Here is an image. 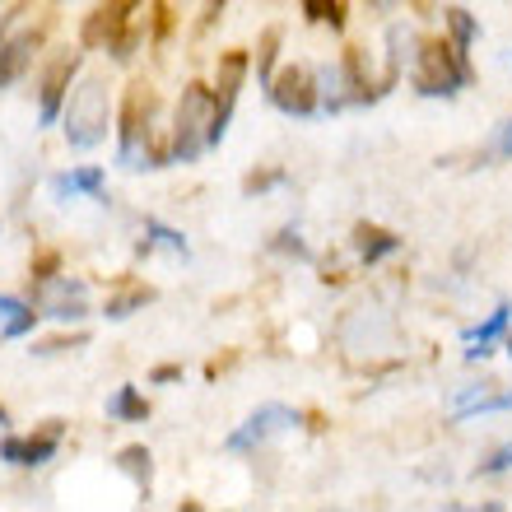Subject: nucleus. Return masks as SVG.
Listing matches in <instances>:
<instances>
[{"label":"nucleus","mask_w":512,"mask_h":512,"mask_svg":"<svg viewBox=\"0 0 512 512\" xmlns=\"http://www.w3.org/2000/svg\"><path fill=\"white\" fill-rule=\"evenodd\" d=\"M410 80L424 98H457L466 84H471V61L461 52L457 42H424L410 66Z\"/></svg>","instance_id":"obj_1"},{"label":"nucleus","mask_w":512,"mask_h":512,"mask_svg":"<svg viewBox=\"0 0 512 512\" xmlns=\"http://www.w3.org/2000/svg\"><path fill=\"white\" fill-rule=\"evenodd\" d=\"M275 252H294L298 261H308V247H303L298 229H284V233H280V243H275Z\"/></svg>","instance_id":"obj_24"},{"label":"nucleus","mask_w":512,"mask_h":512,"mask_svg":"<svg viewBox=\"0 0 512 512\" xmlns=\"http://www.w3.org/2000/svg\"><path fill=\"white\" fill-rule=\"evenodd\" d=\"M61 122H66L70 149H94V145H103V140H108V131H112L108 84H103V80H84L80 89H70Z\"/></svg>","instance_id":"obj_2"},{"label":"nucleus","mask_w":512,"mask_h":512,"mask_svg":"<svg viewBox=\"0 0 512 512\" xmlns=\"http://www.w3.org/2000/svg\"><path fill=\"white\" fill-rule=\"evenodd\" d=\"M117 159H122V168H131V173L159 168V163H154V149H149V103L140 98V89L126 94V103H122V149H117Z\"/></svg>","instance_id":"obj_5"},{"label":"nucleus","mask_w":512,"mask_h":512,"mask_svg":"<svg viewBox=\"0 0 512 512\" xmlns=\"http://www.w3.org/2000/svg\"><path fill=\"white\" fill-rule=\"evenodd\" d=\"M0 317H5V340H24L38 326L42 312H33V303H24V298L0 294Z\"/></svg>","instance_id":"obj_16"},{"label":"nucleus","mask_w":512,"mask_h":512,"mask_svg":"<svg viewBox=\"0 0 512 512\" xmlns=\"http://www.w3.org/2000/svg\"><path fill=\"white\" fill-rule=\"evenodd\" d=\"M75 70H80V56H61L47 66L42 75V126H56V117L66 112V98H70V80H75Z\"/></svg>","instance_id":"obj_10"},{"label":"nucleus","mask_w":512,"mask_h":512,"mask_svg":"<svg viewBox=\"0 0 512 512\" xmlns=\"http://www.w3.org/2000/svg\"><path fill=\"white\" fill-rule=\"evenodd\" d=\"M108 419L112 424H140L149 419V401L140 396V387H117L108 396Z\"/></svg>","instance_id":"obj_15"},{"label":"nucleus","mask_w":512,"mask_h":512,"mask_svg":"<svg viewBox=\"0 0 512 512\" xmlns=\"http://www.w3.org/2000/svg\"><path fill=\"white\" fill-rule=\"evenodd\" d=\"M38 42H42V33H33V28H24V33H14V38L0 42V89H10V84L33 66Z\"/></svg>","instance_id":"obj_13"},{"label":"nucleus","mask_w":512,"mask_h":512,"mask_svg":"<svg viewBox=\"0 0 512 512\" xmlns=\"http://www.w3.org/2000/svg\"><path fill=\"white\" fill-rule=\"evenodd\" d=\"M508 326H512V303H499V308L489 312L480 326H471L466 331V364H480V359H489L494 354V345H499L503 336H508Z\"/></svg>","instance_id":"obj_11"},{"label":"nucleus","mask_w":512,"mask_h":512,"mask_svg":"<svg viewBox=\"0 0 512 512\" xmlns=\"http://www.w3.org/2000/svg\"><path fill=\"white\" fill-rule=\"evenodd\" d=\"M298 424V415L289 410V405H261V410H252V415L238 424V429L229 433V452H256V447H266L270 438H280V433H289Z\"/></svg>","instance_id":"obj_6"},{"label":"nucleus","mask_w":512,"mask_h":512,"mask_svg":"<svg viewBox=\"0 0 512 512\" xmlns=\"http://www.w3.org/2000/svg\"><path fill=\"white\" fill-rule=\"evenodd\" d=\"M354 247H359V261L378 266V261H387V256L401 252V238L387 233V229H378V224H359V229H354Z\"/></svg>","instance_id":"obj_14"},{"label":"nucleus","mask_w":512,"mask_h":512,"mask_svg":"<svg viewBox=\"0 0 512 512\" xmlns=\"http://www.w3.org/2000/svg\"><path fill=\"white\" fill-rule=\"evenodd\" d=\"M154 247H163V252L173 256H187V238L177 229H168V224H159V219H145V243H140V252H154Z\"/></svg>","instance_id":"obj_19"},{"label":"nucleus","mask_w":512,"mask_h":512,"mask_svg":"<svg viewBox=\"0 0 512 512\" xmlns=\"http://www.w3.org/2000/svg\"><path fill=\"white\" fill-rule=\"evenodd\" d=\"M38 308L42 317L52 322H80L89 317V289L84 280H70V275H52V280H38Z\"/></svg>","instance_id":"obj_7"},{"label":"nucleus","mask_w":512,"mask_h":512,"mask_svg":"<svg viewBox=\"0 0 512 512\" xmlns=\"http://www.w3.org/2000/svg\"><path fill=\"white\" fill-rule=\"evenodd\" d=\"M503 340H508V359H512V331H508V336H503Z\"/></svg>","instance_id":"obj_29"},{"label":"nucleus","mask_w":512,"mask_h":512,"mask_svg":"<svg viewBox=\"0 0 512 512\" xmlns=\"http://www.w3.org/2000/svg\"><path fill=\"white\" fill-rule=\"evenodd\" d=\"M266 94H270V103H275L284 117H294V122L322 117V108H317V70H308V66L275 70L266 84Z\"/></svg>","instance_id":"obj_4"},{"label":"nucleus","mask_w":512,"mask_h":512,"mask_svg":"<svg viewBox=\"0 0 512 512\" xmlns=\"http://www.w3.org/2000/svg\"><path fill=\"white\" fill-rule=\"evenodd\" d=\"M210 122H215V89L205 84H187L177 98V117H173V163H196L210 149Z\"/></svg>","instance_id":"obj_3"},{"label":"nucleus","mask_w":512,"mask_h":512,"mask_svg":"<svg viewBox=\"0 0 512 512\" xmlns=\"http://www.w3.org/2000/svg\"><path fill=\"white\" fill-rule=\"evenodd\" d=\"M494 154H499V159H512V117L499 126V135H494Z\"/></svg>","instance_id":"obj_26"},{"label":"nucleus","mask_w":512,"mask_h":512,"mask_svg":"<svg viewBox=\"0 0 512 512\" xmlns=\"http://www.w3.org/2000/svg\"><path fill=\"white\" fill-rule=\"evenodd\" d=\"M303 10H308L312 24H331V28L345 24V14H340V0H303Z\"/></svg>","instance_id":"obj_22"},{"label":"nucleus","mask_w":512,"mask_h":512,"mask_svg":"<svg viewBox=\"0 0 512 512\" xmlns=\"http://www.w3.org/2000/svg\"><path fill=\"white\" fill-rule=\"evenodd\" d=\"M503 471H512V443L503 447V452H494V457L480 466V475H503Z\"/></svg>","instance_id":"obj_25"},{"label":"nucleus","mask_w":512,"mask_h":512,"mask_svg":"<svg viewBox=\"0 0 512 512\" xmlns=\"http://www.w3.org/2000/svg\"><path fill=\"white\" fill-rule=\"evenodd\" d=\"M5 424H10V415H5V405H0V429H5Z\"/></svg>","instance_id":"obj_28"},{"label":"nucleus","mask_w":512,"mask_h":512,"mask_svg":"<svg viewBox=\"0 0 512 512\" xmlns=\"http://www.w3.org/2000/svg\"><path fill=\"white\" fill-rule=\"evenodd\" d=\"M503 410H512V387L508 391H494V382H489L475 401H466V405H457L452 415L457 419H475V415H503Z\"/></svg>","instance_id":"obj_18"},{"label":"nucleus","mask_w":512,"mask_h":512,"mask_svg":"<svg viewBox=\"0 0 512 512\" xmlns=\"http://www.w3.org/2000/svg\"><path fill=\"white\" fill-rule=\"evenodd\" d=\"M177 378H182V368H173V364H163L149 373V382H177Z\"/></svg>","instance_id":"obj_27"},{"label":"nucleus","mask_w":512,"mask_h":512,"mask_svg":"<svg viewBox=\"0 0 512 512\" xmlns=\"http://www.w3.org/2000/svg\"><path fill=\"white\" fill-rule=\"evenodd\" d=\"M117 471L131 475L140 494H149V480H154V457H149V447H140V443L122 447V452H117Z\"/></svg>","instance_id":"obj_17"},{"label":"nucleus","mask_w":512,"mask_h":512,"mask_svg":"<svg viewBox=\"0 0 512 512\" xmlns=\"http://www.w3.org/2000/svg\"><path fill=\"white\" fill-rule=\"evenodd\" d=\"M443 19H447V33H452V42H457L461 52H471L475 38H480V19H475L466 5H457V10H443Z\"/></svg>","instance_id":"obj_20"},{"label":"nucleus","mask_w":512,"mask_h":512,"mask_svg":"<svg viewBox=\"0 0 512 512\" xmlns=\"http://www.w3.org/2000/svg\"><path fill=\"white\" fill-rule=\"evenodd\" d=\"M56 452H61V424H56V419L42 433H33V438H5V443H0V461H5V466H28V471L47 466Z\"/></svg>","instance_id":"obj_9"},{"label":"nucleus","mask_w":512,"mask_h":512,"mask_svg":"<svg viewBox=\"0 0 512 512\" xmlns=\"http://www.w3.org/2000/svg\"><path fill=\"white\" fill-rule=\"evenodd\" d=\"M247 80V52H229L219 61V84H215V122H210V149L229 135L233 108H238V89Z\"/></svg>","instance_id":"obj_8"},{"label":"nucleus","mask_w":512,"mask_h":512,"mask_svg":"<svg viewBox=\"0 0 512 512\" xmlns=\"http://www.w3.org/2000/svg\"><path fill=\"white\" fill-rule=\"evenodd\" d=\"M103 187H108V173L98 163H84V168H70V173L52 177V196L56 201H75V196H89V201H103Z\"/></svg>","instance_id":"obj_12"},{"label":"nucleus","mask_w":512,"mask_h":512,"mask_svg":"<svg viewBox=\"0 0 512 512\" xmlns=\"http://www.w3.org/2000/svg\"><path fill=\"white\" fill-rule=\"evenodd\" d=\"M145 303H154V289H145V284H135V289H126V294L108 298V308H103V317L108 322H122V317H131L135 308H145Z\"/></svg>","instance_id":"obj_21"},{"label":"nucleus","mask_w":512,"mask_h":512,"mask_svg":"<svg viewBox=\"0 0 512 512\" xmlns=\"http://www.w3.org/2000/svg\"><path fill=\"white\" fill-rule=\"evenodd\" d=\"M275 47H280V28H270L266 38H261V56H256V75H261V84H270V75H275Z\"/></svg>","instance_id":"obj_23"}]
</instances>
